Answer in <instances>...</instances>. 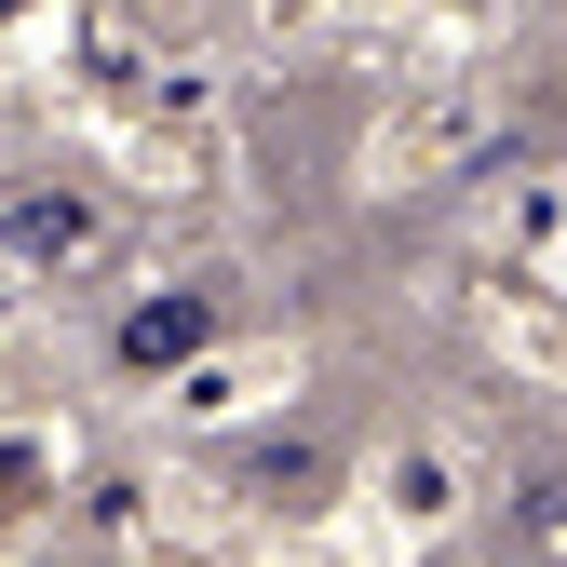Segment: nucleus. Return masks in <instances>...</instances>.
Returning <instances> with one entry per match:
<instances>
[{
	"label": "nucleus",
	"instance_id": "obj_1",
	"mask_svg": "<svg viewBox=\"0 0 567 567\" xmlns=\"http://www.w3.org/2000/svg\"><path fill=\"white\" fill-rule=\"evenodd\" d=\"M217 324H230V311H217V284H150V298L122 311L109 365H122V379H189L203 351H217Z\"/></svg>",
	"mask_w": 567,
	"mask_h": 567
}]
</instances>
